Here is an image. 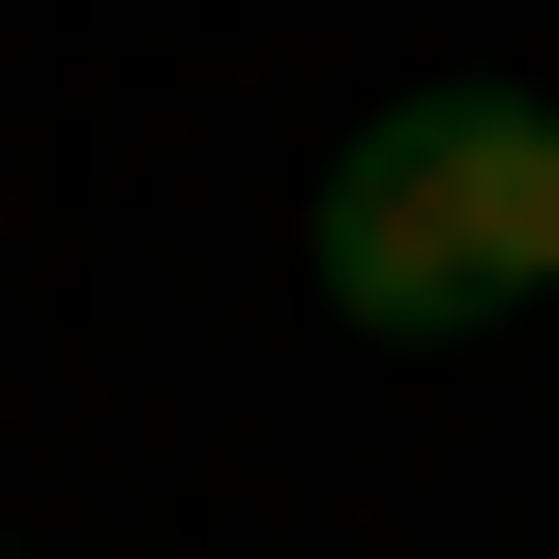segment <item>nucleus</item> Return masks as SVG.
<instances>
[{
	"mask_svg": "<svg viewBox=\"0 0 559 559\" xmlns=\"http://www.w3.org/2000/svg\"><path fill=\"white\" fill-rule=\"evenodd\" d=\"M559 295V118L531 88H383L324 147V324L442 354V324H531Z\"/></svg>",
	"mask_w": 559,
	"mask_h": 559,
	"instance_id": "obj_1",
	"label": "nucleus"
}]
</instances>
